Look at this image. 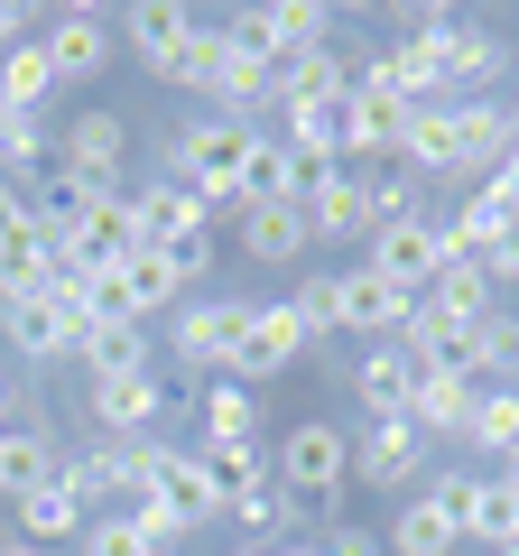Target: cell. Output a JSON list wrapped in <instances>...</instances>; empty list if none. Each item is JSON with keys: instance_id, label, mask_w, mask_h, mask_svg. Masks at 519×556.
<instances>
[{"instance_id": "27", "label": "cell", "mask_w": 519, "mask_h": 556, "mask_svg": "<svg viewBox=\"0 0 519 556\" xmlns=\"http://www.w3.org/2000/svg\"><path fill=\"white\" fill-rule=\"evenodd\" d=\"M464 547H482V556L519 547V464H510V473H473V501H464Z\"/></svg>"}, {"instance_id": "19", "label": "cell", "mask_w": 519, "mask_h": 556, "mask_svg": "<svg viewBox=\"0 0 519 556\" xmlns=\"http://www.w3.org/2000/svg\"><path fill=\"white\" fill-rule=\"evenodd\" d=\"M306 232H316V251H343V241H371V167H325V177H306Z\"/></svg>"}, {"instance_id": "33", "label": "cell", "mask_w": 519, "mask_h": 556, "mask_svg": "<svg viewBox=\"0 0 519 556\" xmlns=\"http://www.w3.org/2000/svg\"><path fill=\"white\" fill-rule=\"evenodd\" d=\"M56 65H47V47L28 38V47H10L0 56V112H56Z\"/></svg>"}, {"instance_id": "26", "label": "cell", "mask_w": 519, "mask_h": 556, "mask_svg": "<svg viewBox=\"0 0 519 556\" xmlns=\"http://www.w3.org/2000/svg\"><path fill=\"white\" fill-rule=\"evenodd\" d=\"M10 519H20V529H10V538H28V547H75V538L84 529H93V510H84V492H75V482H38V492H28V501H10Z\"/></svg>"}, {"instance_id": "5", "label": "cell", "mask_w": 519, "mask_h": 556, "mask_svg": "<svg viewBox=\"0 0 519 556\" xmlns=\"http://www.w3.org/2000/svg\"><path fill=\"white\" fill-rule=\"evenodd\" d=\"M464 501H473V464H436L418 492L390 510V556H455L464 547Z\"/></svg>"}, {"instance_id": "48", "label": "cell", "mask_w": 519, "mask_h": 556, "mask_svg": "<svg viewBox=\"0 0 519 556\" xmlns=\"http://www.w3.org/2000/svg\"><path fill=\"white\" fill-rule=\"evenodd\" d=\"M501 102H510V121H519V65H510V93H501Z\"/></svg>"}, {"instance_id": "7", "label": "cell", "mask_w": 519, "mask_h": 556, "mask_svg": "<svg viewBox=\"0 0 519 556\" xmlns=\"http://www.w3.org/2000/svg\"><path fill=\"white\" fill-rule=\"evenodd\" d=\"M306 353H316V334H306L298 298H251V325H241L232 362H223L214 380H241V390H269V380H288Z\"/></svg>"}, {"instance_id": "46", "label": "cell", "mask_w": 519, "mask_h": 556, "mask_svg": "<svg viewBox=\"0 0 519 556\" xmlns=\"http://www.w3.org/2000/svg\"><path fill=\"white\" fill-rule=\"evenodd\" d=\"M0 556H56V547H28V538H0Z\"/></svg>"}, {"instance_id": "39", "label": "cell", "mask_w": 519, "mask_h": 556, "mask_svg": "<svg viewBox=\"0 0 519 556\" xmlns=\"http://www.w3.org/2000/svg\"><path fill=\"white\" fill-rule=\"evenodd\" d=\"M298 316H306L316 343H334V269H306L298 278Z\"/></svg>"}, {"instance_id": "9", "label": "cell", "mask_w": 519, "mask_h": 556, "mask_svg": "<svg viewBox=\"0 0 519 556\" xmlns=\"http://www.w3.org/2000/svg\"><path fill=\"white\" fill-rule=\"evenodd\" d=\"M140 501H159V510H177L186 529H223V492H214V464L195 455V445H177V437H149V455H140Z\"/></svg>"}, {"instance_id": "24", "label": "cell", "mask_w": 519, "mask_h": 556, "mask_svg": "<svg viewBox=\"0 0 519 556\" xmlns=\"http://www.w3.org/2000/svg\"><path fill=\"white\" fill-rule=\"evenodd\" d=\"M353 93V47H306V56L279 65V102H269V121L288 112H325V102Z\"/></svg>"}, {"instance_id": "1", "label": "cell", "mask_w": 519, "mask_h": 556, "mask_svg": "<svg viewBox=\"0 0 519 556\" xmlns=\"http://www.w3.org/2000/svg\"><path fill=\"white\" fill-rule=\"evenodd\" d=\"M260 121H223V112H186L177 130H167V177L177 186H195L204 204H214L223 223L241 214V167H251V149H260Z\"/></svg>"}, {"instance_id": "42", "label": "cell", "mask_w": 519, "mask_h": 556, "mask_svg": "<svg viewBox=\"0 0 519 556\" xmlns=\"http://www.w3.org/2000/svg\"><path fill=\"white\" fill-rule=\"evenodd\" d=\"M47 28V10H28V0H0V56H10V47H28Z\"/></svg>"}, {"instance_id": "28", "label": "cell", "mask_w": 519, "mask_h": 556, "mask_svg": "<svg viewBox=\"0 0 519 556\" xmlns=\"http://www.w3.org/2000/svg\"><path fill=\"white\" fill-rule=\"evenodd\" d=\"M130 251H149V241H140V223H130V195H121V204H93V214H84V232L65 241V269L102 278V269H121Z\"/></svg>"}, {"instance_id": "23", "label": "cell", "mask_w": 519, "mask_h": 556, "mask_svg": "<svg viewBox=\"0 0 519 556\" xmlns=\"http://www.w3.org/2000/svg\"><path fill=\"white\" fill-rule=\"evenodd\" d=\"M130 223H140V241H177V232H204V223L223 232V214L195 195V186H177L167 167H149V177L130 186Z\"/></svg>"}, {"instance_id": "22", "label": "cell", "mask_w": 519, "mask_h": 556, "mask_svg": "<svg viewBox=\"0 0 519 556\" xmlns=\"http://www.w3.org/2000/svg\"><path fill=\"white\" fill-rule=\"evenodd\" d=\"M65 473V445H56V417H10L0 427V501H28L38 482Z\"/></svg>"}, {"instance_id": "38", "label": "cell", "mask_w": 519, "mask_h": 556, "mask_svg": "<svg viewBox=\"0 0 519 556\" xmlns=\"http://www.w3.org/2000/svg\"><path fill=\"white\" fill-rule=\"evenodd\" d=\"M149 251H159V269L177 278L186 298H195V278H214V260H223V232H214V223H204V232H177V241H149Z\"/></svg>"}, {"instance_id": "18", "label": "cell", "mask_w": 519, "mask_h": 556, "mask_svg": "<svg viewBox=\"0 0 519 556\" xmlns=\"http://www.w3.org/2000/svg\"><path fill=\"white\" fill-rule=\"evenodd\" d=\"M482 390H492V380H473L464 362H418V399H408V427H418L427 445H464V427H473Z\"/></svg>"}, {"instance_id": "17", "label": "cell", "mask_w": 519, "mask_h": 556, "mask_svg": "<svg viewBox=\"0 0 519 556\" xmlns=\"http://www.w3.org/2000/svg\"><path fill=\"white\" fill-rule=\"evenodd\" d=\"M140 455H149V437L140 445H121V437H84V445H65V482L84 492V510H130L140 501Z\"/></svg>"}, {"instance_id": "37", "label": "cell", "mask_w": 519, "mask_h": 556, "mask_svg": "<svg viewBox=\"0 0 519 556\" xmlns=\"http://www.w3.org/2000/svg\"><path fill=\"white\" fill-rule=\"evenodd\" d=\"M464 371L492 380V390H501V380H519V316H510V306H501V316L482 325L473 343H464Z\"/></svg>"}, {"instance_id": "34", "label": "cell", "mask_w": 519, "mask_h": 556, "mask_svg": "<svg viewBox=\"0 0 519 556\" xmlns=\"http://www.w3.org/2000/svg\"><path fill=\"white\" fill-rule=\"evenodd\" d=\"M204 464H214V492H223V510H241L251 492H269L279 482V455L269 445H195Z\"/></svg>"}, {"instance_id": "45", "label": "cell", "mask_w": 519, "mask_h": 556, "mask_svg": "<svg viewBox=\"0 0 519 556\" xmlns=\"http://www.w3.org/2000/svg\"><path fill=\"white\" fill-rule=\"evenodd\" d=\"M492 195H501V204H510V214H519V139H510V159L492 167Z\"/></svg>"}, {"instance_id": "43", "label": "cell", "mask_w": 519, "mask_h": 556, "mask_svg": "<svg viewBox=\"0 0 519 556\" xmlns=\"http://www.w3.org/2000/svg\"><path fill=\"white\" fill-rule=\"evenodd\" d=\"M20 232H28V186H10V177H0V251H10Z\"/></svg>"}, {"instance_id": "32", "label": "cell", "mask_w": 519, "mask_h": 556, "mask_svg": "<svg viewBox=\"0 0 519 556\" xmlns=\"http://www.w3.org/2000/svg\"><path fill=\"white\" fill-rule=\"evenodd\" d=\"M464 445H473L492 473H510L519 464V390L501 380V390H482V408H473V427H464Z\"/></svg>"}, {"instance_id": "11", "label": "cell", "mask_w": 519, "mask_h": 556, "mask_svg": "<svg viewBox=\"0 0 519 556\" xmlns=\"http://www.w3.org/2000/svg\"><path fill=\"white\" fill-rule=\"evenodd\" d=\"M38 47H47V65H56V93H75V84H102L121 65V20L112 10H47Z\"/></svg>"}, {"instance_id": "44", "label": "cell", "mask_w": 519, "mask_h": 556, "mask_svg": "<svg viewBox=\"0 0 519 556\" xmlns=\"http://www.w3.org/2000/svg\"><path fill=\"white\" fill-rule=\"evenodd\" d=\"M20 408H28V390H20V362L0 353V427H10V417H20Z\"/></svg>"}, {"instance_id": "12", "label": "cell", "mask_w": 519, "mask_h": 556, "mask_svg": "<svg viewBox=\"0 0 519 556\" xmlns=\"http://www.w3.org/2000/svg\"><path fill=\"white\" fill-rule=\"evenodd\" d=\"M362 269H371V278H390L400 298H427V288L445 278V223H436V214L380 223V232L362 241Z\"/></svg>"}, {"instance_id": "36", "label": "cell", "mask_w": 519, "mask_h": 556, "mask_svg": "<svg viewBox=\"0 0 519 556\" xmlns=\"http://www.w3.org/2000/svg\"><path fill=\"white\" fill-rule=\"evenodd\" d=\"M306 195V177H298V159L279 149V130L251 149V167H241V204H298Z\"/></svg>"}, {"instance_id": "21", "label": "cell", "mask_w": 519, "mask_h": 556, "mask_svg": "<svg viewBox=\"0 0 519 556\" xmlns=\"http://www.w3.org/2000/svg\"><path fill=\"white\" fill-rule=\"evenodd\" d=\"M232 241L251 269H298L306 251H316V232H306V204H241L232 214Z\"/></svg>"}, {"instance_id": "50", "label": "cell", "mask_w": 519, "mask_h": 556, "mask_svg": "<svg viewBox=\"0 0 519 556\" xmlns=\"http://www.w3.org/2000/svg\"><path fill=\"white\" fill-rule=\"evenodd\" d=\"M510 390H519V380H510Z\"/></svg>"}, {"instance_id": "40", "label": "cell", "mask_w": 519, "mask_h": 556, "mask_svg": "<svg viewBox=\"0 0 519 556\" xmlns=\"http://www.w3.org/2000/svg\"><path fill=\"white\" fill-rule=\"evenodd\" d=\"M325 556H390V538L362 529V519H334V529H325Z\"/></svg>"}, {"instance_id": "41", "label": "cell", "mask_w": 519, "mask_h": 556, "mask_svg": "<svg viewBox=\"0 0 519 556\" xmlns=\"http://www.w3.org/2000/svg\"><path fill=\"white\" fill-rule=\"evenodd\" d=\"M482 278H492V288H510V278H519V214L501 223V241L482 251Z\"/></svg>"}, {"instance_id": "14", "label": "cell", "mask_w": 519, "mask_h": 556, "mask_svg": "<svg viewBox=\"0 0 519 556\" xmlns=\"http://www.w3.org/2000/svg\"><path fill=\"white\" fill-rule=\"evenodd\" d=\"M56 167H75V177L130 195V121H121L112 102H84L75 121H56Z\"/></svg>"}, {"instance_id": "25", "label": "cell", "mask_w": 519, "mask_h": 556, "mask_svg": "<svg viewBox=\"0 0 519 556\" xmlns=\"http://www.w3.org/2000/svg\"><path fill=\"white\" fill-rule=\"evenodd\" d=\"M93 204H121V195H112V186H93V177H75V167H47V177L28 186V223H38L56 251L84 232V214H93Z\"/></svg>"}, {"instance_id": "30", "label": "cell", "mask_w": 519, "mask_h": 556, "mask_svg": "<svg viewBox=\"0 0 519 556\" xmlns=\"http://www.w3.org/2000/svg\"><path fill=\"white\" fill-rule=\"evenodd\" d=\"M56 167V112H0V177L38 186Z\"/></svg>"}, {"instance_id": "3", "label": "cell", "mask_w": 519, "mask_h": 556, "mask_svg": "<svg viewBox=\"0 0 519 556\" xmlns=\"http://www.w3.org/2000/svg\"><path fill=\"white\" fill-rule=\"evenodd\" d=\"M121 20V56L140 65L149 84H195V47L214 38L223 10H195V0H140V10H112Z\"/></svg>"}, {"instance_id": "4", "label": "cell", "mask_w": 519, "mask_h": 556, "mask_svg": "<svg viewBox=\"0 0 519 556\" xmlns=\"http://www.w3.org/2000/svg\"><path fill=\"white\" fill-rule=\"evenodd\" d=\"M269 455H279V482L325 519V529H334V519H343V492H353V427H343V417H298Z\"/></svg>"}, {"instance_id": "10", "label": "cell", "mask_w": 519, "mask_h": 556, "mask_svg": "<svg viewBox=\"0 0 519 556\" xmlns=\"http://www.w3.org/2000/svg\"><path fill=\"white\" fill-rule=\"evenodd\" d=\"M159 417H167V362H130V371L84 380V427L93 437L140 445V437H159Z\"/></svg>"}, {"instance_id": "13", "label": "cell", "mask_w": 519, "mask_h": 556, "mask_svg": "<svg viewBox=\"0 0 519 556\" xmlns=\"http://www.w3.org/2000/svg\"><path fill=\"white\" fill-rule=\"evenodd\" d=\"M223 28H232L251 56H269V65L306 56V47H334V10H325V0H251V10H232Z\"/></svg>"}, {"instance_id": "15", "label": "cell", "mask_w": 519, "mask_h": 556, "mask_svg": "<svg viewBox=\"0 0 519 556\" xmlns=\"http://www.w3.org/2000/svg\"><path fill=\"white\" fill-rule=\"evenodd\" d=\"M408 306H418V298H400V288L371 278L362 260H343V269H334V343H353V353H362V343H400Z\"/></svg>"}, {"instance_id": "47", "label": "cell", "mask_w": 519, "mask_h": 556, "mask_svg": "<svg viewBox=\"0 0 519 556\" xmlns=\"http://www.w3.org/2000/svg\"><path fill=\"white\" fill-rule=\"evenodd\" d=\"M279 556H325V538H298V547H279Z\"/></svg>"}, {"instance_id": "2", "label": "cell", "mask_w": 519, "mask_h": 556, "mask_svg": "<svg viewBox=\"0 0 519 556\" xmlns=\"http://www.w3.org/2000/svg\"><path fill=\"white\" fill-rule=\"evenodd\" d=\"M492 316H501V288H492V278L473 269V260H455V269H445L436 288H427V298L408 306L400 343H408L418 362H464V343H473V334H482Z\"/></svg>"}, {"instance_id": "16", "label": "cell", "mask_w": 519, "mask_h": 556, "mask_svg": "<svg viewBox=\"0 0 519 556\" xmlns=\"http://www.w3.org/2000/svg\"><path fill=\"white\" fill-rule=\"evenodd\" d=\"M0 353L28 362V371H56L75 362V306L47 288V298H0Z\"/></svg>"}, {"instance_id": "29", "label": "cell", "mask_w": 519, "mask_h": 556, "mask_svg": "<svg viewBox=\"0 0 519 556\" xmlns=\"http://www.w3.org/2000/svg\"><path fill=\"white\" fill-rule=\"evenodd\" d=\"M195 427H204L195 445H260L269 417H260V390H241V380H204V390H195Z\"/></svg>"}, {"instance_id": "35", "label": "cell", "mask_w": 519, "mask_h": 556, "mask_svg": "<svg viewBox=\"0 0 519 556\" xmlns=\"http://www.w3.org/2000/svg\"><path fill=\"white\" fill-rule=\"evenodd\" d=\"M130 362H159V353H149V325H75V371L84 380L130 371Z\"/></svg>"}, {"instance_id": "31", "label": "cell", "mask_w": 519, "mask_h": 556, "mask_svg": "<svg viewBox=\"0 0 519 556\" xmlns=\"http://www.w3.org/2000/svg\"><path fill=\"white\" fill-rule=\"evenodd\" d=\"M47 288H65V251L28 223V232L0 251V298H47Z\"/></svg>"}, {"instance_id": "8", "label": "cell", "mask_w": 519, "mask_h": 556, "mask_svg": "<svg viewBox=\"0 0 519 556\" xmlns=\"http://www.w3.org/2000/svg\"><path fill=\"white\" fill-rule=\"evenodd\" d=\"M427 473H436V445H427L408 417H353V492L408 501Z\"/></svg>"}, {"instance_id": "49", "label": "cell", "mask_w": 519, "mask_h": 556, "mask_svg": "<svg viewBox=\"0 0 519 556\" xmlns=\"http://www.w3.org/2000/svg\"><path fill=\"white\" fill-rule=\"evenodd\" d=\"M501 556H519V547H501Z\"/></svg>"}, {"instance_id": "20", "label": "cell", "mask_w": 519, "mask_h": 556, "mask_svg": "<svg viewBox=\"0 0 519 556\" xmlns=\"http://www.w3.org/2000/svg\"><path fill=\"white\" fill-rule=\"evenodd\" d=\"M343 390H353L362 417H408V399H418V353H408V343H362V353L343 362Z\"/></svg>"}, {"instance_id": "6", "label": "cell", "mask_w": 519, "mask_h": 556, "mask_svg": "<svg viewBox=\"0 0 519 556\" xmlns=\"http://www.w3.org/2000/svg\"><path fill=\"white\" fill-rule=\"evenodd\" d=\"M241 325H251V298H232V288H195V298L167 316V334H159V362H177L186 380H214L223 362H232V343H241Z\"/></svg>"}]
</instances>
